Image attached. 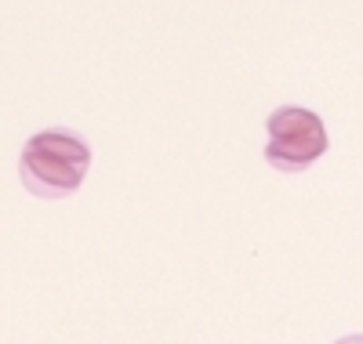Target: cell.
<instances>
[{
  "mask_svg": "<svg viewBox=\"0 0 363 344\" xmlns=\"http://www.w3.org/2000/svg\"><path fill=\"white\" fill-rule=\"evenodd\" d=\"M91 171V145L80 131L44 127L22 145L18 178L26 193L37 200H66L73 196Z\"/></svg>",
  "mask_w": 363,
  "mask_h": 344,
  "instance_id": "obj_1",
  "label": "cell"
},
{
  "mask_svg": "<svg viewBox=\"0 0 363 344\" xmlns=\"http://www.w3.org/2000/svg\"><path fill=\"white\" fill-rule=\"evenodd\" d=\"M269 145H265V164L277 167L280 174H298L313 167L327 152V127L313 109L301 105H280L265 120Z\"/></svg>",
  "mask_w": 363,
  "mask_h": 344,
  "instance_id": "obj_2",
  "label": "cell"
},
{
  "mask_svg": "<svg viewBox=\"0 0 363 344\" xmlns=\"http://www.w3.org/2000/svg\"><path fill=\"white\" fill-rule=\"evenodd\" d=\"M335 344H363V333H349V337H342V340H335Z\"/></svg>",
  "mask_w": 363,
  "mask_h": 344,
  "instance_id": "obj_3",
  "label": "cell"
}]
</instances>
